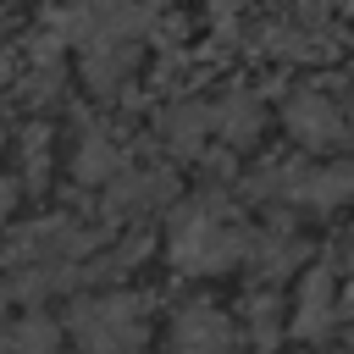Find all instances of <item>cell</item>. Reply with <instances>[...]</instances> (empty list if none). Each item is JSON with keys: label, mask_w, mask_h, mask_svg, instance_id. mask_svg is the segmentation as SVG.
I'll return each mask as SVG.
<instances>
[{"label": "cell", "mask_w": 354, "mask_h": 354, "mask_svg": "<svg viewBox=\"0 0 354 354\" xmlns=\"http://www.w3.org/2000/svg\"><path fill=\"white\" fill-rule=\"evenodd\" d=\"M249 249H254L249 227H243L216 194H199V199H188V205L171 216V260H177L183 271H227V266H238Z\"/></svg>", "instance_id": "cell-1"}, {"label": "cell", "mask_w": 354, "mask_h": 354, "mask_svg": "<svg viewBox=\"0 0 354 354\" xmlns=\"http://www.w3.org/2000/svg\"><path fill=\"white\" fill-rule=\"evenodd\" d=\"M72 332H77L83 354H144V304L133 293L77 299Z\"/></svg>", "instance_id": "cell-2"}, {"label": "cell", "mask_w": 354, "mask_h": 354, "mask_svg": "<svg viewBox=\"0 0 354 354\" xmlns=\"http://www.w3.org/2000/svg\"><path fill=\"white\" fill-rule=\"evenodd\" d=\"M88 243H94V238L77 232L66 216H50V221H33V227L11 243V260L28 266V271H66V260L83 254Z\"/></svg>", "instance_id": "cell-3"}, {"label": "cell", "mask_w": 354, "mask_h": 354, "mask_svg": "<svg viewBox=\"0 0 354 354\" xmlns=\"http://www.w3.org/2000/svg\"><path fill=\"white\" fill-rule=\"evenodd\" d=\"M282 116H288V133H293L299 144H310V149H332V144L343 138V116H337V105H332L321 88H299V94L282 105Z\"/></svg>", "instance_id": "cell-4"}, {"label": "cell", "mask_w": 354, "mask_h": 354, "mask_svg": "<svg viewBox=\"0 0 354 354\" xmlns=\"http://www.w3.org/2000/svg\"><path fill=\"white\" fill-rule=\"evenodd\" d=\"M171 177L166 171H122L111 188H105V216L111 221H127V216H144V210H155V205H166L171 199Z\"/></svg>", "instance_id": "cell-5"}, {"label": "cell", "mask_w": 354, "mask_h": 354, "mask_svg": "<svg viewBox=\"0 0 354 354\" xmlns=\"http://www.w3.org/2000/svg\"><path fill=\"white\" fill-rule=\"evenodd\" d=\"M177 354H238L232 348V326L221 321L216 304H188L177 315Z\"/></svg>", "instance_id": "cell-6"}, {"label": "cell", "mask_w": 354, "mask_h": 354, "mask_svg": "<svg viewBox=\"0 0 354 354\" xmlns=\"http://www.w3.org/2000/svg\"><path fill=\"white\" fill-rule=\"evenodd\" d=\"M210 127H216V111L199 105V100H183V105H171V111L160 116V138H166L171 155H199Z\"/></svg>", "instance_id": "cell-7"}, {"label": "cell", "mask_w": 354, "mask_h": 354, "mask_svg": "<svg viewBox=\"0 0 354 354\" xmlns=\"http://www.w3.org/2000/svg\"><path fill=\"white\" fill-rule=\"evenodd\" d=\"M332 326V266H315L299 282V304H293V332L299 337H326Z\"/></svg>", "instance_id": "cell-8"}, {"label": "cell", "mask_w": 354, "mask_h": 354, "mask_svg": "<svg viewBox=\"0 0 354 354\" xmlns=\"http://www.w3.org/2000/svg\"><path fill=\"white\" fill-rule=\"evenodd\" d=\"M216 127H221L227 144H254L260 127H266V105H260V94H254V88H232V94L216 105Z\"/></svg>", "instance_id": "cell-9"}, {"label": "cell", "mask_w": 354, "mask_h": 354, "mask_svg": "<svg viewBox=\"0 0 354 354\" xmlns=\"http://www.w3.org/2000/svg\"><path fill=\"white\" fill-rule=\"evenodd\" d=\"M116 166H122L116 144H111L100 127H88L83 144H77V177H83V183H116V177H122Z\"/></svg>", "instance_id": "cell-10"}, {"label": "cell", "mask_w": 354, "mask_h": 354, "mask_svg": "<svg viewBox=\"0 0 354 354\" xmlns=\"http://www.w3.org/2000/svg\"><path fill=\"white\" fill-rule=\"evenodd\" d=\"M293 199H304V205H343V199H354V166H326V171H304V183H299V194Z\"/></svg>", "instance_id": "cell-11"}, {"label": "cell", "mask_w": 354, "mask_h": 354, "mask_svg": "<svg viewBox=\"0 0 354 354\" xmlns=\"http://www.w3.org/2000/svg\"><path fill=\"white\" fill-rule=\"evenodd\" d=\"M11 354H55V326L44 315H22L11 332H6Z\"/></svg>", "instance_id": "cell-12"}, {"label": "cell", "mask_w": 354, "mask_h": 354, "mask_svg": "<svg viewBox=\"0 0 354 354\" xmlns=\"http://www.w3.org/2000/svg\"><path fill=\"white\" fill-rule=\"evenodd\" d=\"M249 337H254L260 348L277 343V299H271V293H266V299H249Z\"/></svg>", "instance_id": "cell-13"}, {"label": "cell", "mask_w": 354, "mask_h": 354, "mask_svg": "<svg viewBox=\"0 0 354 354\" xmlns=\"http://www.w3.org/2000/svg\"><path fill=\"white\" fill-rule=\"evenodd\" d=\"M337 266H354V232L337 238Z\"/></svg>", "instance_id": "cell-14"}, {"label": "cell", "mask_w": 354, "mask_h": 354, "mask_svg": "<svg viewBox=\"0 0 354 354\" xmlns=\"http://www.w3.org/2000/svg\"><path fill=\"white\" fill-rule=\"evenodd\" d=\"M11 205H17V188L0 177V221H6V210H11Z\"/></svg>", "instance_id": "cell-15"}, {"label": "cell", "mask_w": 354, "mask_h": 354, "mask_svg": "<svg viewBox=\"0 0 354 354\" xmlns=\"http://www.w3.org/2000/svg\"><path fill=\"white\" fill-rule=\"evenodd\" d=\"M348 315H354V288H348Z\"/></svg>", "instance_id": "cell-16"}, {"label": "cell", "mask_w": 354, "mask_h": 354, "mask_svg": "<svg viewBox=\"0 0 354 354\" xmlns=\"http://www.w3.org/2000/svg\"><path fill=\"white\" fill-rule=\"evenodd\" d=\"M0 310H6V288H0Z\"/></svg>", "instance_id": "cell-17"}]
</instances>
